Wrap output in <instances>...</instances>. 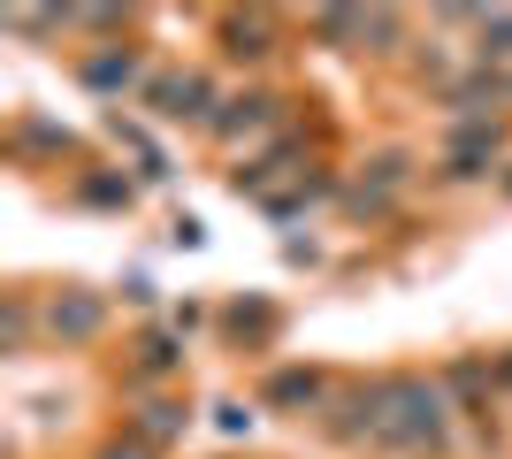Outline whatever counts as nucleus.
<instances>
[{
    "label": "nucleus",
    "mask_w": 512,
    "mask_h": 459,
    "mask_svg": "<svg viewBox=\"0 0 512 459\" xmlns=\"http://www.w3.org/2000/svg\"><path fill=\"white\" fill-rule=\"evenodd\" d=\"M230 54H268V23H260V16H253V23L237 16V23H230Z\"/></svg>",
    "instance_id": "nucleus-6"
},
{
    "label": "nucleus",
    "mask_w": 512,
    "mask_h": 459,
    "mask_svg": "<svg viewBox=\"0 0 512 459\" xmlns=\"http://www.w3.org/2000/svg\"><path fill=\"white\" fill-rule=\"evenodd\" d=\"M85 77H92V85H130V62H115V54H107V62H92Z\"/></svg>",
    "instance_id": "nucleus-9"
},
{
    "label": "nucleus",
    "mask_w": 512,
    "mask_h": 459,
    "mask_svg": "<svg viewBox=\"0 0 512 459\" xmlns=\"http://www.w3.org/2000/svg\"><path fill=\"white\" fill-rule=\"evenodd\" d=\"M107 459H146V444H115V452H107Z\"/></svg>",
    "instance_id": "nucleus-11"
},
{
    "label": "nucleus",
    "mask_w": 512,
    "mask_h": 459,
    "mask_svg": "<svg viewBox=\"0 0 512 459\" xmlns=\"http://www.w3.org/2000/svg\"><path fill=\"white\" fill-rule=\"evenodd\" d=\"M192 100H207L199 77H161V85H153V108H161V115H199Z\"/></svg>",
    "instance_id": "nucleus-4"
},
{
    "label": "nucleus",
    "mask_w": 512,
    "mask_h": 459,
    "mask_svg": "<svg viewBox=\"0 0 512 459\" xmlns=\"http://www.w3.org/2000/svg\"><path fill=\"white\" fill-rule=\"evenodd\" d=\"M467 115H482V108H497V100H512V69H490V77H467V85L451 92Z\"/></svg>",
    "instance_id": "nucleus-3"
},
{
    "label": "nucleus",
    "mask_w": 512,
    "mask_h": 459,
    "mask_svg": "<svg viewBox=\"0 0 512 459\" xmlns=\"http://www.w3.org/2000/svg\"><path fill=\"white\" fill-rule=\"evenodd\" d=\"M360 429L383 444H406V452H436L444 444V391L436 383H375L360 398Z\"/></svg>",
    "instance_id": "nucleus-1"
},
{
    "label": "nucleus",
    "mask_w": 512,
    "mask_h": 459,
    "mask_svg": "<svg viewBox=\"0 0 512 459\" xmlns=\"http://www.w3.org/2000/svg\"><path fill=\"white\" fill-rule=\"evenodd\" d=\"M314 391H321L314 375H283V383H276V398H314Z\"/></svg>",
    "instance_id": "nucleus-10"
},
{
    "label": "nucleus",
    "mask_w": 512,
    "mask_h": 459,
    "mask_svg": "<svg viewBox=\"0 0 512 459\" xmlns=\"http://www.w3.org/2000/svg\"><path fill=\"white\" fill-rule=\"evenodd\" d=\"M92 322H100V306H92V299H77V306H54V329H69V337H85Z\"/></svg>",
    "instance_id": "nucleus-8"
},
{
    "label": "nucleus",
    "mask_w": 512,
    "mask_h": 459,
    "mask_svg": "<svg viewBox=\"0 0 512 459\" xmlns=\"http://www.w3.org/2000/svg\"><path fill=\"white\" fill-rule=\"evenodd\" d=\"M474 23H482V54L512 62V16H474Z\"/></svg>",
    "instance_id": "nucleus-5"
},
{
    "label": "nucleus",
    "mask_w": 512,
    "mask_h": 459,
    "mask_svg": "<svg viewBox=\"0 0 512 459\" xmlns=\"http://www.w3.org/2000/svg\"><path fill=\"white\" fill-rule=\"evenodd\" d=\"M176 406H146V421H138V444H161V437H176Z\"/></svg>",
    "instance_id": "nucleus-7"
},
{
    "label": "nucleus",
    "mask_w": 512,
    "mask_h": 459,
    "mask_svg": "<svg viewBox=\"0 0 512 459\" xmlns=\"http://www.w3.org/2000/svg\"><path fill=\"white\" fill-rule=\"evenodd\" d=\"M497 161V123H467V131L451 138V169L459 176H482Z\"/></svg>",
    "instance_id": "nucleus-2"
}]
</instances>
